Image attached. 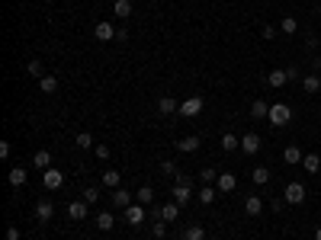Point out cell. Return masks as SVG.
Listing matches in <instances>:
<instances>
[{
  "label": "cell",
  "mask_w": 321,
  "mask_h": 240,
  "mask_svg": "<svg viewBox=\"0 0 321 240\" xmlns=\"http://www.w3.org/2000/svg\"><path fill=\"white\" fill-rule=\"evenodd\" d=\"M270 125L273 128H283V125H289V119H292V109L286 106V102H276V106H270Z\"/></svg>",
  "instance_id": "6da1fadb"
},
{
  "label": "cell",
  "mask_w": 321,
  "mask_h": 240,
  "mask_svg": "<svg viewBox=\"0 0 321 240\" xmlns=\"http://www.w3.org/2000/svg\"><path fill=\"white\" fill-rule=\"evenodd\" d=\"M132 202H135V195H132L128 189H122V186H119V189H113V195H109V205H113L116 211H126Z\"/></svg>",
  "instance_id": "7a4b0ae2"
},
{
  "label": "cell",
  "mask_w": 321,
  "mask_h": 240,
  "mask_svg": "<svg viewBox=\"0 0 321 240\" xmlns=\"http://www.w3.org/2000/svg\"><path fill=\"white\" fill-rule=\"evenodd\" d=\"M202 106H206V102H202V96H190V99L180 102V115H183V119H193V115L202 112Z\"/></svg>",
  "instance_id": "3957f363"
},
{
  "label": "cell",
  "mask_w": 321,
  "mask_h": 240,
  "mask_svg": "<svg viewBox=\"0 0 321 240\" xmlns=\"http://www.w3.org/2000/svg\"><path fill=\"white\" fill-rule=\"evenodd\" d=\"M42 186L45 189H61L64 186V173H61V170H55V167H49V170H42Z\"/></svg>",
  "instance_id": "277c9868"
},
{
  "label": "cell",
  "mask_w": 321,
  "mask_h": 240,
  "mask_svg": "<svg viewBox=\"0 0 321 240\" xmlns=\"http://www.w3.org/2000/svg\"><path fill=\"white\" fill-rule=\"evenodd\" d=\"M283 198H286V205H302L305 202V186L302 183H289L283 192Z\"/></svg>",
  "instance_id": "5b68a950"
},
{
  "label": "cell",
  "mask_w": 321,
  "mask_h": 240,
  "mask_svg": "<svg viewBox=\"0 0 321 240\" xmlns=\"http://www.w3.org/2000/svg\"><path fill=\"white\" fill-rule=\"evenodd\" d=\"M170 195H174V202H177V205H187L190 198H193V186H190V180H187V183H174Z\"/></svg>",
  "instance_id": "8992f818"
},
{
  "label": "cell",
  "mask_w": 321,
  "mask_h": 240,
  "mask_svg": "<svg viewBox=\"0 0 321 240\" xmlns=\"http://www.w3.org/2000/svg\"><path fill=\"white\" fill-rule=\"evenodd\" d=\"M122 218H126L128 224H141L145 221V205H138V202H132L126 211H122Z\"/></svg>",
  "instance_id": "52a82bcc"
},
{
  "label": "cell",
  "mask_w": 321,
  "mask_h": 240,
  "mask_svg": "<svg viewBox=\"0 0 321 240\" xmlns=\"http://www.w3.org/2000/svg\"><path fill=\"white\" fill-rule=\"evenodd\" d=\"M241 150H244V154H248V157H254L257 150H260V135L248 132V135H244V138H241Z\"/></svg>",
  "instance_id": "ba28073f"
},
{
  "label": "cell",
  "mask_w": 321,
  "mask_h": 240,
  "mask_svg": "<svg viewBox=\"0 0 321 240\" xmlns=\"http://www.w3.org/2000/svg\"><path fill=\"white\" fill-rule=\"evenodd\" d=\"M215 189H218V192H235V189H238V176H235V173H218Z\"/></svg>",
  "instance_id": "9c48e42d"
},
{
  "label": "cell",
  "mask_w": 321,
  "mask_h": 240,
  "mask_svg": "<svg viewBox=\"0 0 321 240\" xmlns=\"http://www.w3.org/2000/svg\"><path fill=\"white\" fill-rule=\"evenodd\" d=\"M116 32H119V29H113V23H106V19H103V23H97L93 36H97L100 42H113V39H116Z\"/></svg>",
  "instance_id": "30bf717a"
},
{
  "label": "cell",
  "mask_w": 321,
  "mask_h": 240,
  "mask_svg": "<svg viewBox=\"0 0 321 240\" xmlns=\"http://www.w3.org/2000/svg\"><path fill=\"white\" fill-rule=\"evenodd\" d=\"M67 218L71 221H84L87 218V202L80 198V202H67Z\"/></svg>",
  "instance_id": "8fae6325"
},
{
  "label": "cell",
  "mask_w": 321,
  "mask_h": 240,
  "mask_svg": "<svg viewBox=\"0 0 321 240\" xmlns=\"http://www.w3.org/2000/svg\"><path fill=\"white\" fill-rule=\"evenodd\" d=\"M158 112L161 115H174V112H180V106H177L174 96H158Z\"/></svg>",
  "instance_id": "7c38bea8"
},
{
  "label": "cell",
  "mask_w": 321,
  "mask_h": 240,
  "mask_svg": "<svg viewBox=\"0 0 321 240\" xmlns=\"http://www.w3.org/2000/svg\"><path fill=\"white\" fill-rule=\"evenodd\" d=\"M244 211H248L251 218H257L263 211V198L260 195H248V198H244Z\"/></svg>",
  "instance_id": "4fadbf2b"
},
{
  "label": "cell",
  "mask_w": 321,
  "mask_h": 240,
  "mask_svg": "<svg viewBox=\"0 0 321 240\" xmlns=\"http://www.w3.org/2000/svg\"><path fill=\"white\" fill-rule=\"evenodd\" d=\"M52 215H55V205L49 202V198H42V202L36 205V218L39 221H52Z\"/></svg>",
  "instance_id": "5bb4252c"
},
{
  "label": "cell",
  "mask_w": 321,
  "mask_h": 240,
  "mask_svg": "<svg viewBox=\"0 0 321 240\" xmlns=\"http://www.w3.org/2000/svg\"><path fill=\"white\" fill-rule=\"evenodd\" d=\"M103 186H109V189H119V186H122V173H119V170H113V167L103 170Z\"/></svg>",
  "instance_id": "9a60e30c"
},
{
  "label": "cell",
  "mask_w": 321,
  "mask_h": 240,
  "mask_svg": "<svg viewBox=\"0 0 321 240\" xmlns=\"http://www.w3.org/2000/svg\"><path fill=\"white\" fill-rule=\"evenodd\" d=\"M32 167L36 170H49L52 167V154L49 150H36V154H32Z\"/></svg>",
  "instance_id": "2e32d148"
},
{
  "label": "cell",
  "mask_w": 321,
  "mask_h": 240,
  "mask_svg": "<svg viewBox=\"0 0 321 240\" xmlns=\"http://www.w3.org/2000/svg\"><path fill=\"white\" fill-rule=\"evenodd\" d=\"M161 218H164V221H177V218H180V205H177V202H167V205H161Z\"/></svg>",
  "instance_id": "e0dca14e"
},
{
  "label": "cell",
  "mask_w": 321,
  "mask_h": 240,
  "mask_svg": "<svg viewBox=\"0 0 321 240\" xmlns=\"http://www.w3.org/2000/svg\"><path fill=\"white\" fill-rule=\"evenodd\" d=\"M39 90H42L45 96H52V93H58V77H52V74H45L42 80H39Z\"/></svg>",
  "instance_id": "ac0fdd59"
},
{
  "label": "cell",
  "mask_w": 321,
  "mask_h": 240,
  "mask_svg": "<svg viewBox=\"0 0 321 240\" xmlns=\"http://www.w3.org/2000/svg\"><path fill=\"white\" fill-rule=\"evenodd\" d=\"M113 13L119 19H128V16H132V0H116V3H113Z\"/></svg>",
  "instance_id": "d6986e66"
},
{
  "label": "cell",
  "mask_w": 321,
  "mask_h": 240,
  "mask_svg": "<svg viewBox=\"0 0 321 240\" xmlns=\"http://www.w3.org/2000/svg\"><path fill=\"white\" fill-rule=\"evenodd\" d=\"M6 180H10V186H23V183L29 180V173H26L23 167H13L10 173H6Z\"/></svg>",
  "instance_id": "ffe728a7"
},
{
  "label": "cell",
  "mask_w": 321,
  "mask_h": 240,
  "mask_svg": "<svg viewBox=\"0 0 321 240\" xmlns=\"http://www.w3.org/2000/svg\"><path fill=\"white\" fill-rule=\"evenodd\" d=\"M177 147H180L183 154H193V150L199 147V135H187L183 141H177Z\"/></svg>",
  "instance_id": "44dd1931"
},
{
  "label": "cell",
  "mask_w": 321,
  "mask_h": 240,
  "mask_svg": "<svg viewBox=\"0 0 321 240\" xmlns=\"http://www.w3.org/2000/svg\"><path fill=\"white\" fill-rule=\"evenodd\" d=\"M302 167H305V173H318V170H321V157L318 154H305L302 157Z\"/></svg>",
  "instance_id": "7402d4cb"
},
{
  "label": "cell",
  "mask_w": 321,
  "mask_h": 240,
  "mask_svg": "<svg viewBox=\"0 0 321 240\" xmlns=\"http://www.w3.org/2000/svg\"><path fill=\"white\" fill-rule=\"evenodd\" d=\"M97 228H100V231H113V228H116L113 211H100V215H97Z\"/></svg>",
  "instance_id": "603a6c76"
},
{
  "label": "cell",
  "mask_w": 321,
  "mask_h": 240,
  "mask_svg": "<svg viewBox=\"0 0 321 240\" xmlns=\"http://www.w3.org/2000/svg\"><path fill=\"white\" fill-rule=\"evenodd\" d=\"M183 240H206V228H202V224H190V228L183 231Z\"/></svg>",
  "instance_id": "cb8c5ba5"
},
{
  "label": "cell",
  "mask_w": 321,
  "mask_h": 240,
  "mask_svg": "<svg viewBox=\"0 0 321 240\" xmlns=\"http://www.w3.org/2000/svg\"><path fill=\"white\" fill-rule=\"evenodd\" d=\"M302 90H305V93H318V90H321V77H318V74L302 77Z\"/></svg>",
  "instance_id": "d4e9b609"
},
{
  "label": "cell",
  "mask_w": 321,
  "mask_h": 240,
  "mask_svg": "<svg viewBox=\"0 0 321 240\" xmlns=\"http://www.w3.org/2000/svg\"><path fill=\"white\" fill-rule=\"evenodd\" d=\"M251 115H254V119H267V115H270V106L263 99H254V102H251Z\"/></svg>",
  "instance_id": "484cf974"
},
{
  "label": "cell",
  "mask_w": 321,
  "mask_h": 240,
  "mask_svg": "<svg viewBox=\"0 0 321 240\" xmlns=\"http://www.w3.org/2000/svg\"><path fill=\"white\" fill-rule=\"evenodd\" d=\"M251 180H254L257 186H267V183H270V170L267 167H254V170H251Z\"/></svg>",
  "instance_id": "4316f807"
},
{
  "label": "cell",
  "mask_w": 321,
  "mask_h": 240,
  "mask_svg": "<svg viewBox=\"0 0 321 240\" xmlns=\"http://www.w3.org/2000/svg\"><path fill=\"white\" fill-rule=\"evenodd\" d=\"M283 160H286V163H302V147H296V144H289V147L283 150Z\"/></svg>",
  "instance_id": "83f0119b"
},
{
  "label": "cell",
  "mask_w": 321,
  "mask_h": 240,
  "mask_svg": "<svg viewBox=\"0 0 321 240\" xmlns=\"http://www.w3.org/2000/svg\"><path fill=\"white\" fill-rule=\"evenodd\" d=\"M135 202H138V205H151L154 202V189L151 186H141L138 192H135Z\"/></svg>",
  "instance_id": "f1b7e54d"
},
{
  "label": "cell",
  "mask_w": 321,
  "mask_h": 240,
  "mask_svg": "<svg viewBox=\"0 0 321 240\" xmlns=\"http://www.w3.org/2000/svg\"><path fill=\"white\" fill-rule=\"evenodd\" d=\"M222 147H225V150H241V138H235L231 132H225V135H222Z\"/></svg>",
  "instance_id": "f546056e"
},
{
  "label": "cell",
  "mask_w": 321,
  "mask_h": 240,
  "mask_svg": "<svg viewBox=\"0 0 321 240\" xmlns=\"http://www.w3.org/2000/svg\"><path fill=\"white\" fill-rule=\"evenodd\" d=\"M26 71H29V74H32V77H36V80H42V77H45V64H42V61H39V58H32Z\"/></svg>",
  "instance_id": "4dcf8cb0"
},
{
  "label": "cell",
  "mask_w": 321,
  "mask_h": 240,
  "mask_svg": "<svg viewBox=\"0 0 321 240\" xmlns=\"http://www.w3.org/2000/svg\"><path fill=\"white\" fill-rule=\"evenodd\" d=\"M286 80H289V77H286V71H270V74H267V84H270V87H283Z\"/></svg>",
  "instance_id": "1f68e13d"
},
{
  "label": "cell",
  "mask_w": 321,
  "mask_h": 240,
  "mask_svg": "<svg viewBox=\"0 0 321 240\" xmlns=\"http://www.w3.org/2000/svg\"><path fill=\"white\" fill-rule=\"evenodd\" d=\"M279 29H283V32H286V36H292V32H296V29H299V23H296V16H283V19H279Z\"/></svg>",
  "instance_id": "d6a6232c"
},
{
  "label": "cell",
  "mask_w": 321,
  "mask_h": 240,
  "mask_svg": "<svg viewBox=\"0 0 321 240\" xmlns=\"http://www.w3.org/2000/svg\"><path fill=\"white\" fill-rule=\"evenodd\" d=\"M199 202H202V205H212V202H215V189H212V186H202V189H199Z\"/></svg>",
  "instance_id": "836d02e7"
},
{
  "label": "cell",
  "mask_w": 321,
  "mask_h": 240,
  "mask_svg": "<svg viewBox=\"0 0 321 240\" xmlns=\"http://www.w3.org/2000/svg\"><path fill=\"white\" fill-rule=\"evenodd\" d=\"M74 144H77L80 150H87V147H93V138H90V135H87V132H80L77 138H74Z\"/></svg>",
  "instance_id": "e575fe53"
},
{
  "label": "cell",
  "mask_w": 321,
  "mask_h": 240,
  "mask_svg": "<svg viewBox=\"0 0 321 240\" xmlns=\"http://www.w3.org/2000/svg\"><path fill=\"white\" fill-rule=\"evenodd\" d=\"M164 224H167V221L151 224V237H154V240H164V237H167V228H164Z\"/></svg>",
  "instance_id": "d590c367"
},
{
  "label": "cell",
  "mask_w": 321,
  "mask_h": 240,
  "mask_svg": "<svg viewBox=\"0 0 321 240\" xmlns=\"http://www.w3.org/2000/svg\"><path fill=\"white\" fill-rule=\"evenodd\" d=\"M97 198H100V189H93V186H87V189H84V202H87V205H93Z\"/></svg>",
  "instance_id": "8d00e7d4"
},
{
  "label": "cell",
  "mask_w": 321,
  "mask_h": 240,
  "mask_svg": "<svg viewBox=\"0 0 321 240\" xmlns=\"http://www.w3.org/2000/svg\"><path fill=\"white\" fill-rule=\"evenodd\" d=\"M199 180H202V186H209V183H215V180H218V173H215V170H202Z\"/></svg>",
  "instance_id": "74e56055"
},
{
  "label": "cell",
  "mask_w": 321,
  "mask_h": 240,
  "mask_svg": "<svg viewBox=\"0 0 321 240\" xmlns=\"http://www.w3.org/2000/svg\"><path fill=\"white\" fill-rule=\"evenodd\" d=\"M161 170H164L167 176H174V180H180V176H183V173H177V167H174L170 160H164V163H161Z\"/></svg>",
  "instance_id": "f35d334b"
},
{
  "label": "cell",
  "mask_w": 321,
  "mask_h": 240,
  "mask_svg": "<svg viewBox=\"0 0 321 240\" xmlns=\"http://www.w3.org/2000/svg\"><path fill=\"white\" fill-rule=\"evenodd\" d=\"M93 150H97V157H100V160H109V147H106V144H97Z\"/></svg>",
  "instance_id": "ab89813d"
},
{
  "label": "cell",
  "mask_w": 321,
  "mask_h": 240,
  "mask_svg": "<svg viewBox=\"0 0 321 240\" xmlns=\"http://www.w3.org/2000/svg\"><path fill=\"white\" fill-rule=\"evenodd\" d=\"M6 240H19V228H6Z\"/></svg>",
  "instance_id": "60d3db41"
},
{
  "label": "cell",
  "mask_w": 321,
  "mask_h": 240,
  "mask_svg": "<svg viewBox=\"0 0 321 240\" xmlns=\"http://www.w3.org/2000/svg\"><path fill=\"white\" fill-rule=\"evenodd\" d=\"M286 77H289V80H299V67H286Z\"/></svg>",
  "instance_id": "b9f144b4"
},
{
  "label": "cell",
  "mask_w": 321,
  "mask_h": 240,
  "mask_svg": "<svg viewBox=\"0 0 321 240\" xmlns=\"http://www.w3.org/2000/svg\"><path fill=\"white\" fill-rule=\"evenodd\" d=\"M286 208V198H283V202H279V198H273V211H276V215H279V211H283Z\"/></svg>",
  "instance_id": "7bdbcfd3"
},
{
  "label": "cell",
  "mask_w": 321,
  "mask_h": 240,
  "mask_svg": "<svg viewBox=\"0 0 321 240\" xmlns=\"http://www.w3.org/2000/svg\"><path fill=\"white\" fill-rule=\"evenodd\" d=\"M315 240H321V228H318V234H315Z\"/></svg>",
  "instance_id": "ee69618b"
},
{
  "label": "cell",
  "mask_w": 321,
  "mask_h": 240,
  "mask_svg": "<svg viewBox=\"0 0 321 240\" xmlns=\"http://www.w3.org/2000/svg\"><path fill=\"white\" fill-rule=\"evenodd\" d=\"M212 240H215V237H212Z\"/></svg>",
  "instance_id": "f6af8a7d"
}]
</instances>
